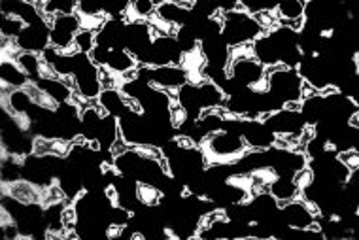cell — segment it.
I'll return each mask as SVG.
<instances>
[{
  "instance_id": "obj_14",
  "label": "cell",
  "mask_w": 359,
  "mask_h": 240,
  "mask_svg": "<svg viewBox=\"0 0 359 240\" xmlns=\"http://www.w3.org/2000/svg\"><path fill=\"white\" fill-rule=\"evenodd\" d=\"M38 87L45 93V97L53 101L55 104H63V102H71L72 101V89H68L64 85V82L61 78H40Z\"/></svg>"
},
{
  "instance_id": "obj_9",
  "label": "cell",
  "mask_w": 359,
  "mask_h": 240,
  "mask_svg": "<svg viewBox=\"0 0 359 240\" xmlns=\"http://www.w3.org/2000/svg\"><path fill=\"white\" fill-rule=\"evenodd\" d=\"M0 10H2V15H15L25 21L27 25L42 20V13L31 0H0Z\"/></svg>"
},
{
  "instance_id": "obj_1",
  "label": "cell",
  "mask_w": 359,
  "mask_h": 240,
  "mask_svg": "<svg viewBox=\"0 0 359 240\" xmlns=\"http://www.w3.org/2000/svg\"><path fill=\"white\" fill-rule=\"evenodd\" d=\"M261 25L254 20V15L246 10H231L224 12L221 17V36L229 48L250 44L263 34Z\"/></svg>"
},
{
  "instance_id": "obj_2",
  "label": "cell",
  "mask_w": 359,
  "mask_h": 240,
  "mask_svg": "<svg viewBox=\"0 0 359 240\" xmlns=\"http://www.w3.org/2000/svg\"><path fill=\"white\" fill-rule=\"evenodd\" d=\"M203 144L206 148V153L214 161H231L235 157H240L248 150L242 134L224 131V129L218 133L208 134Z\"/></svg>"
},
{
  "instance_id": "obj_8",
  "label": "cell",
  "mask_w": 359,
  "mask_h": 240,
  "mask_svg": "<svg viewBox=\"0 0 359 240\" xmlns=\"http://www.w3.org/2000/svg\"><path fill=\"white\" fill-rule=\"evenodd\" d=\"M242 136L250 150H269L276 140V134L261 120H246Z\"/></svg>"
},
{
  "instance_id": "obj_32",
  "label": "cell",
  "mask_w": 359,
  "mask_h": 240,
  "mask_svg": "<svg viewBox=\"0 0 359 240\" xmlns=\"http://www.w3.org/2000/svg\"><path fill=\"white\" fill-rule=\"evenodd\" d=\"M31 2H36V0H31Z\"/></svg>"
},
{
  "instance_id": "obj_25",
  "label": "cell",
  "mask_w": 359,
  "mask_h": 240,
  "mask_svg": "<svg viewBox=\"0 0 359 240\" xmlns=\"http://www.w3.org/2000/svg\"><path fill=\"white\" fill-rule=\"evenodd\" d=\"M27 27V23L15 15H2V21H0V32L2 36H8V38L17 40L23 29Z\"/></svg>"
},
{
  "instance_id": "obj_17",
  "label": "cell",
  "mask_w": 359,
  "mask_h": 240,
  "mask_svg": "<svg viewBox=\"0 0 359 240\" xmlns=\"http://www.w3.org/2000/svg\"><path fill=\"white\" fill-rule=\"evenodd\" d=\"M199 85V99H200V106L203 110L205 108H219V106H225V102H227V95H225V91L219 85H216L214 82L210 80H203Z\"/></svg>"
},
{
  "instance_id": "obj_27",
  "label": "cell",
  "mask_w": 359,
  "mask_h": 240,
  "mask_svg": "<svg viewBox=\"0 0 359 240\" xmlns=\"http://www.w3.org/2000/svg\"><path fill=\"white\" fill-rule=\"evenodd\" d=\"M89 57H91V61L96 64V66H106V63H108V57H110V48L96 44L95 48L91 50Z\"/></svg>"
},
{
  "instance_id": "obj_30",
  "label": "cell",
  "mask_w": 359,
  "mask_h": 240,
  "mask_svg": "<svg viewBox=\"0 0 359 240\" xmlns=\"http://www.w3.org/2000/svg\"><path fill=\"white\" fill-rule=\"evenodd\" d=\"M353 148H356V150L359 152V139H358V142H356V146H353Z\"/></svg>"
},
{
  "instance_id": "obj_15",
  "label": "cell",
  "mask_w": 359,
  "mask_h": 240,
  "mask_svg": "<svg viewBox=\"0 0 359 240\" xmlns=\"http://www.w3.org/2000/svg\"><path fill=\"white\" fill-rule=\"evenodd\" d=\"M0 78H2V85H8L12 89L25 87L27 83L31 82L29 76L23 72V69L17 64V61H13V59H2Z\"/></svg>"
},
{
  "instance_id": "obj_11",
  "label": "cell",
  "mask_w": 359,
  "mask_h": 240,
  "mask_svg": "<svg viewBox=\"0 0 359 240\" xmlns=\"http://www.w3.org/2000/svg\"><path fill=\"white\" fill-rule=\"evenodd\" d=\"M251 50H254V57L263 64V66H269V64L280 63V48L274 42V38L269 34H261L259 38H256L251 42Z\"/></svg>"
},
{
  "instance_id": "obj_4",
  "label": "cell",
  "mask_w": 359,
  "mask_h": 240,
  "mask_svg": "<svg viewBox=\"0 0 359 240\" xmlns=\"http://www.w3.org/2000/svg\"><path fill=\"white\" fill-rule=\"evenodd\" d=\"M184 51L180 48L176 36L165 34V36H157L154 38V44L149 48L148 59L146 64L149 66H165V64H180L184 63Z\"/></svg>"
},
{
  "instance_id": "obj_18",
  "label": "cell",
  "mask_w": 359,
  "mask_h": 240,
  "mask_svg": "<svg viewBox=\"0 0 359 240\" xmlns=\"http://www.w3.org/2000/svg\"><path fill=\"white\" fill-rule=\"evenodd\" d=\"M325 112H328V106H325V97L318 93V95L308 97V99H302L301 114L307 121V125H316L320 123L323 118H325Z\"/></svg>"
},
{
  "instance_id": "obj_21",
  "label": "cell",
  "mask_w": 359,
  "mask_h": 240,
  "mask_svg": "<svg viewBox=\"0 0 359 240\" xmlns=\"http://www.w3.org/2000/svg\"><path fill=\"white\" fill-rule=\"evenodd\" d=\"M106 66L122 76L123 72L136 69V66H138V61H136L135 55H133L127 48H114V50H110V57Z\"/></svg>"
},
{
  "instance_id": "obj_7",
  "label": "cell",
  "mask_w": 359,
  "mask_h": 240,
  "mask_svg": "<svg viewBox=\"0 0 359 240\" xmlns=\"http://www.w3.org/2000/svg\"><path fill=\"white\" fill-rule=\"evenodd\" d=\"M280 214H282V220L288 223L289 227L299 229V231H305V229L310 227L318 218L314 209L307 201H297V199L280 206Z\"/></svg>"
},
{
  "instance_id": "obj_20",
  "label": "cell",
  "mask_w": 359,
  "mask_h": 240,
  "mask_svg": "<svg viewBox=\"0 0 359 240\" xmlns=\"http://www.w3.org/2000/svg\"><path fill=\"white\" fill-rule=\"evenodd\" d=\"M17 64H20L23 72L31 82H38L42 78V72H44V59H42V53H34V51H23L15 57Z\"/></svg>"
},
{
  "instance_id": "obj_6",
  "label": "cell",
  "mask_w": 359,
  "mask_h": 240,
  "mask_svg": "<svg viewBox=\"0 0 359 240\" xmlns=\"http://www.w3.org/2000/svg\"><path fill=\"white\" fill-rule=\"evenodd\" d=\"M50 32H52V27L47 25L44 17H42V20H38L36 23L27 25L15 42L20 45V50L23 51L44 53L45 48L52 44V42H50Z\"/></svg>"
},
{
  "instance_id": "obj_3",
  "label": "cell",
  "mask_w": 359,
  "mask_h": 240,
  "mask_svg": "<svg viewBox=\"0 0 359 240\" xmlns=\"http://www.w3.org/2000/svg\"><path fill=\"white\" fill-rule=\"evenodd\" d=\"M265 87L269 89L270 93H274L278 99H282L284 102L302 101V76L297 69L284 66V69L276 70L270 76L265 78Z\"/></svg>"
},
{
  "instance_id": "obj_10",
  "label": "cell",
  "mask_w": 359,
  "mask_h": 240,
  "mask_svg": "<svg viewBox=\"0 0 359 240\" xmlns=\"http://www.w3.org/2000/svg\"><path fill=\"white\" fill-rule=\"evenodd\" d=\"M155 17H157L161 23H165V25L182 27L187 25L189 20H191V10L180 6L176 0H173V2H159V4H157Z\"/></svg>"
},
{
  "instance_id": "obj_5",
  "label": "cell",
  "mask_w": 359,
  "mask_h": 240,
  "mask_svg": "<svg viewBox=\"0 0 359 240\" xmlns=\"http://www.w3.org/2000/svg\"><path fill=\"white\" fill-rule=\"evenodd\" d=\"M259 120L269 127L274 134H299L307 127V121L301 112H291V110H278L272 114H261Z\"/></svg>"
},
{
  "instance_id": "obj_16",
  "label": "cell",
  "mask_w": 359,
  "mask_h": 240,
  "mask_svg": "<svg viewBox=\"0 0 359 240\" xmlns=\"http://www.w3.org/2000/svg\"><path fill=\"white\" fill-rule=\"evenodd\" d=\"M98 102L101 106L104 108V112L114 118H122L125 112H127V104H125V99H123L122 89H103L101 95H98Z\"/></svg>"
},
{
  "instance_id": "obj_23",
  "label": "cell",
  "mask_w": 359,
  "mask_h": 240,
  "mask_svg": "<svg viewBox=\"0 0 359 240\" xmlns=\"http://www.w3.org/2000/svg\"><path fill=\"white\" fill-rule=\"evenodd\" d=\"M276 13L280 20H301L305 17V4L299 0H278Z\"/></svg>"
},
{
  "instance_id": "obj_12",
  "label": "cell",
  "mask_w": 359,
  "mask_h": 240,
  "mask_svg": "<svg viewBox=\"0 0 359 240\" xmlns=\"http://www.w3.org/2000/svg\"><path fill=\"white\" fill-rule=\"evenodd\" d=\"M176 101L184 106L187 118L199 120L200 112H203V106H200L199 85H197V83H184V85L176 91Z\"/></svg>"
},
{
  "instance_id": "obj_24",
  "label": "cell",
  "mask_w": 359,
  "mask_h": 240,
  "mask_svg": "<svg viewBox=\"0 0 359 240\" xmlns=\"http://www.w3.org/2000/svg\"><path fill=\"white\" fill-rule=\"evenodd\" d=\"M96 45V31L91 27H82L74 36V51L80 53H91Z\"/></svg>"
},
{
  "instance_id": "obj_31",
  "label": "cell",
  "mask_w": 359,
  "mask_h": 240,
  "mask_svg": "<svg viewBox=\"0 0 359 240\" xmlns=\"http://www.w3.org/2000/svg\"><path fill=\"white\" fill-rule=\"evenodd\" d=\"M159 2H173V0H159Z\"/></svg>"
},
{
  "instance_id": "obj_19",
  "label": "cell",
  "mask_w": 359,
  "mask_h": 240,
  "mask_svg": "<svg viewBox=\"0 0 359 240\" xmlns=\"http://www.w3.org/2000/svg\"><path fill=\"white\" fill-rule=\"evenodd\" d=\"M4 193L20 199L21 202H42V190L29 180H17L13 183H6Z\"/></svg>"
},
{
  "instance_id": "obj_26",
  "label": "cell",
  "mask_w": 359,
  "mask_h": 240,
  "mask_svg": "<svg viewBox=\"0 0 359 240\" xmlns=\"http://www.w3.org/2000/svg\"><path fill=\"white\" fill-rule=\"evenodd\" d=\"M133 221V212L122 204H112V209L108 210V223L114 227H127L129 223Z\"/></svg>"
},
{
  "instance_id": "obj_13",
  "label": "cell",
  "mask_w": 359,
  "mask_h": 240,
  "mask_svg": "<svg viewBox=\"0 0 359 240\" xmlns=\"http://www.w3.org/2000/svg\"><path fill=\"white\" fill-rule=\"evenodd\" d=\"M269 191L280 206L289 201H295L297 197L301 195V188L291 176H276L274 180H270Z\"/></svg>"
},
{
  "instance_id": "obj_28",
  "label": "cell",
  "mask_w": 359,
  "mask_h": 240,
  "mask_svg": "<svg viewBox=\"0 0 359 240\" xmlns=\"http://www.w3.org/2000/svg\"><path fill=\"white\" fill-rule=\"evenodd\" d=\"M131 148H136V146L129 144L127 140L123 139V134H119V136L114 140V144L110 146V153H112L114 157H119V155H123L125 152H129Z\"/></svg>"
},
{
  "instance_id": "obj_22",
  "label": "cell",
  "mask_w": 359,
  "mask_h": 240,
  "mask_svg": "<svg viewBox=\"0 0 359 240\" xmlns=\"http://www.w3.org/2000/svg\"><path fill=\"white\" fill-rule=\"evenodd\" d=\"M157 2L155 0H131L125 15L129 21H149L155 17Z\"/></svg>"
},
{
  "instance_id": "obj_29",
  "label": "cell",
  "mask_w": 359,
  "mask_h": 240,
  "mask_svg": "<svg viewBox=\"0 0 359 240\" xmlns=\"http://www.w3.org/2000/svg\"><path fill=\"white\" fill-rule=\"evenodd\" d=\"M176 2H195V0H176Z\"/></svg>"
}]
</instances>
